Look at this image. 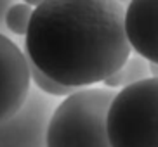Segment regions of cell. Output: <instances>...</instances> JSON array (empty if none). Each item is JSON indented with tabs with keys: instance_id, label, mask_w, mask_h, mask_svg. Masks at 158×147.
<instances>
[{
	"instance_id": "4fadbf2b",
	"label": "cell",
	"mask_w": 158,
	"mask_h": 147,
	"mask_svg": "<svg viewBox=\"0 0 158 147\" xmlns=\"http://www.w3.org/2000/svg\"><path fill=\"white\" fill-rule=\"evenodd\" d=\"M151 68V76H158V66L156 64H149Z\"/></svg>"
},
{
	"instance_id": "3957f363",
	"label": "cell",
	"mask_w": 158,
	"mask_h": 147,
	"mask_svg": "<svg viewBox=\"0 0 158 147\" xmlns=\"http://www.w3.org/2000/svg\"><path fill=\"white\" fill-rule=\"evenodd\" d=\"M111 147H158V76L118 90L108 111Z\"/></svg>"
},
{
	"instance_id": "9c48e42d",
	"label": "cell",
	"mask_w": 158,
	"mask_h": 147,
	"mask_svg": "<svg viewBox=\"0 0 158 147\" xmlns=\"http://www.w3.org/2000/svg\"><path fill=\"white\" fill-rule=\"evenodd\" d=\"M28 59V57H26ZM28 66H30V76H31V81L35 83V87L44 92L45 95L49 97H68L71 93L77 92V88H70V87H64V85H61V83L54 81L52 78H49L45 73H42L37 66L33 64L31 61L28 59Z\"/></svg>"
},
{
	"instance_id": "8fae6325",
	"label": "cell",
	"mask_w": 158,
	"mask_h": 147,
	"mask_svg": "<svg viewBox=\"0 0 158 147\" xmlns=\"http://www.w3.org/2000/svg\"><path fill=\"white\" fill-rule=\"evenodd\" d=\"M24 4H30L31 7H38V5L42 4V2H45V0H23Z\"/></svg>"
},
{
	"instance_id": "52a82bcc",
	"label": "cell",
	"mask_w": 158,
	"mask_h": 147,
	"mask_svg": "<svg viewBox=\"0 0 158 147\" xmlns=\"http://www.w3.org/2000/svg\"><path fill=\"white\" fill-rule=\"evenodd\" d=\"M146 78H151V68H149V62L146 59H143L141 55L134 54L130 55L129 61L122 66L115 74H111L110 78L104 80V87L106 88H125L129 85H134L137 81H143Z\"/></svg>"
},
{
	"instance_id": "8992f818",
	"label": "cell",
	"mask_w": 158,
	"mask_h": 147,
	"mask_svg": "<svg viewBox=\"0 0 158 147\" xmlns=\"http://www.w3.org/2000/svg\"><path fill=\"white\" fill-rule=\"evenodd\" d=\"M125 31L132 50L158 66V0H132L125 9Z\"/></svg>"
},
{
	"instance_id": "6da1fadb",
	"label": "cell",
	"mask_w": 158,
	"mask_h": 147,
	"mask_svg": "<svg viewBox=\"0 0 158 147\" xmlns=\"http://www.w3.org/2000/svg\"><path fill=\"white\" fill-rule=\"evenodd\" d=\"M125 9L115 0H45L35 7L24 54L70 88L104 83L132 54Z\"/></svg>"
},
{
	"instance_id": "7a4b0ae2",
	"label": "cell",
	"mask_w": 158,
	"mask_h": 147,
	"mask_svg": "<svg viewBox=\"0 0 158 147\" xmlns=\"http://www.w3.org/2000/svg\"><path fill=\"white\" fill-rule=\"evenodd\" d=\"M116 92L111 88H80L64 97L51 118L47 147H111L108 111Z\"/></svg>"
},
{
	"instance_id": "ba28073f",
	"label": "cell",
	"mask_w": 158,
	"mask_h": 147,
	"mask_svg": "<svg viewBox=\"0 0 158 147\" xmlns=\"http://www.w3.org/2000/svg\"><path fill=\"white\" fill-rule=\"evenodd\" d=\"M33 10L35 9L31 5L24 4V2L10 5V9L5 14V28H7V31L14 33L18 37H26V33L30 30V23H31Z\"/></svg>"
},
{
	"instance_id": "5b68a950",
	"label": "cell",
	"mask_w": 158,
	"mask_h": 147,
	"mask_svg": "<svg viewBox=\"0 0 158 147\" xmlns=\"http://www.w3.org/2000/svg\"><path fill=\"white\" fill-rule=\"evenodd\" d=\"M30 90L31 76L26 54L0 33V123L18 113Z\"/></svg>"
},
{
	"instance_id": "277c9868",
	"label": "cell",
	"mask_w": 158,
	"mask_h": 147,
	"mask_svg": "<svg viewBox=\"0 0 158 147\" xmlns=\"http://www.w3.org/2000/svg\"><path fill=\"white\" fill-rule=\"evenodd\" d=\"M56 102L31 88L18 113L0 123V147H47V133Z\"/></svg>"
},
{
	"instance_id": "7c38bea8",
	"label": "cell",
	"mask_w": 158,
	"mask_h": 147,
	"mask_svg": "<svg viewBox=\"0 0 158 147\" xmlns=\"http://www.w3.org/2000/svg\"><path fill=\"white\" fill-rule=\"evenodd\" d=\"M115 2H116L118 5H122L123 9H127V7H129V4L132 2V0H115Z\"/></svg>"
},
{
	"instance_id": "30bf717a",
	"label": "cell",
	"mask_w": 158,
	"mask_h": 147,
	"mask_svg": "<svg viewBox=\"0 0 158 147\" xmlns=\"http://www.w3.org/2000/svg\"><path fill=\"white\" fill-rule=\"evenodd\" d=\"M16 2L14 0H0V33H4L5 35V14L7 10L10 9V5H14Z\"/></svg>"
}]
</instances>
